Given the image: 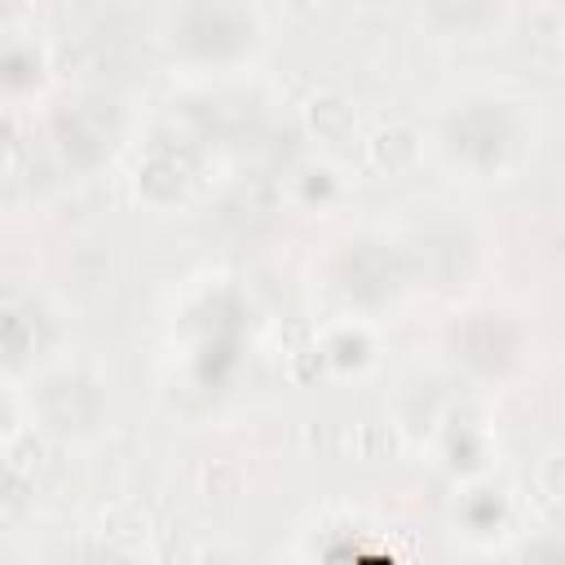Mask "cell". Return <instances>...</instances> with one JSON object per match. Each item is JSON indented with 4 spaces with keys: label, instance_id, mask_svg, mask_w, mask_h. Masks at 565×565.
<instances>
[{
    "label": "cell",
    "instance_id": "obj_1",
    "mask_svg": "<svg viewBox=\"0 0 565 565\" xmlns=\"http://www.w3.org/2000/svg\"><path fill=\"white\" fill-rule=\"evenodd\" d=\"M366 159L380 168V172H406L415 159H419V132L402 119L393 124H380L371 137H366Z\"/></svg>",
    "mask_w": 565,
    "mask_h": 565
},
{
    "label": "cell",
    "instance_id": "obj_2",
    "mask_svg": "<svg viewBox=\"0 0 565 565\" xmlns=\"http://www.w3.org/2000/svg\"><path fill=\"white\" fill-rule=\"evenodd\" d=\"M305 124H309V132L318 141H349L358 115H353V102L349 97H340V93H313L305 102Z\"/></svg>",
    "mask_w": 565,
    "mask_h": 565
},
{
    "label": "cell",
    "instance_id": "obj_3",
    "mask_svg": "<svg viewBox=\"0 0 565 565\" xmlns=\"http://www.w3.org/2000/svg\"><path fill=\"white\" fill-rule=\"evenodd\" d=\"M137 190L150 199V203H168L181 194V172L172 159H146L137 168Z\"/></svg>",
    "mask_w": 565,
    "mask_h": 565
},
{
    "label": "cell",
    "instance_id": "obj_4",
    "mask_svg": "<svg viewBox=\"0 0 565 565\" xmlns=\"http://www.w3.org/2000/svg\"><path fill=\"white\" fill-rule=\"evenodd\" d=\"M146 530H150V521H146V512H141V508H132V503H115V508H106V512H102V534H106V539H115V543L146 539Z\"/></svg>",
    "mask_w": 565,
    "mask_h": 565
},
{
    "label": "cell",
    "instance_id": "obj_5",
    "mask_svg": "<svg viewBox=\"0 0 565 565\" xmlns=\"http://www.w3.org/2000/svg\"><path fill=\"white\" fill-rule=\"evenodd\" d=\"M203 490H207V494H216V499H234V494L243 490V472H238L234 463L216 459V463H207V468H203Z\"/></svg>",
    "mask_w": 565,
    "mask_h": 565
},
{
    "label": "cell",
    "instance_id": "obj_6",
    "mask_svg": "<svg viewBox=\"0 0 565 565\" xmlns=\"http://www.w3.org/2000/svg\"><path fill=\"white\" fill-rule=\"evenodd\" d=\"M362 450L371 455V459H384V455H393L397 450V433L393 428H384V424H371V428H362Z\"/></svg>",
    "mask_w": 565,
    "mask_h": 565
},
{
    "label": "cell",
    "instance_id": "obj_7",
    "mask_svg": "<svg viewBox=\"0 0 565 565\" xmlns=\"http://www.w3.org/2000/svg\"><path fill=\"white\" fill-rule=\"evenodd\" d=\"M539 481L552 499H565V455H547L543 468H539Z\"/></svg>",
    "mask_w": 565,
    "mask_h": 565
},
{
    "label": "cell",
    "instance_id": "obj_8",
    "mask_svg": "<svg viewBox=\"0 0 565 565\" xmlns=\"http://www.w3.org/2000/svg\"><path fill=\"white\" fill-rule=\"evenodd\" d=\"M287 9H296V13H309V9H318V0H282Z\"/></svg>",
    "mask_w": 565,
    "mask_h": 565
}]
</instances>
